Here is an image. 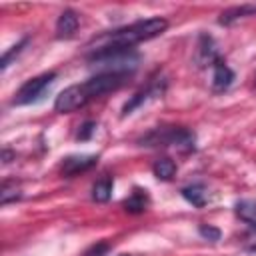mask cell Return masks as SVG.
<instances>
[{
  "label": "cell",
  "instance_id": "5",
  "mask_svg": "<svg viewBox=\"0 0 256 256\" xmlns=\"http://www.w3.org/2000/svg\"><path fill=\"white\" fill-rule=\"evenodd\" d=\"M86 104H88V100L84 98L80 84H72V86L64 88L56 96V100H54V112H58V114H70V112H76V110L84 108Z\"/></svg>",
  "mask_w": 256,
  "mask_h": 256
},
{
  "label": "cell",
  "instance_id": "19",
  "mask_svg": "<svg viewBox=\"0 0 256 256\" xmlns=\"http://www.w3.org/2000/svg\"><path fill=\"white\" fill-rule=\"evenodd\" d=\"M198 234H200L204 240H208V242H218V240L222 238L220 228H216V226H212V224H200V226H198Z\"/></svg>",
  "mask_w": 256,
  "mask_h": 256
},
{
  "label": "cell",
  "instance_id": "23",
  "mask_svg": "<svg viewBox=\"0 0 256 256\" xmlns=\"http://www.w3.org/2000/svg\"><path fill=\"white\" fill-rule=\"evenodd\" d=\"M122 256H130V254H122Z\"/></svg>",
  "mask_w": 256,
  "mask_h": 256
},
{
  "label": "cell",
  "instance_id": "22",
  "mask_svg": "<svg viewBox=\"0 0 256 256\" xmlns=\"http://www.w3.org/2000/svg\"><path fill=\"white\" fill-rule=\"evenodd\" d=\"M14 158H16V152H12L10 148H4V150H2V164H4V166L10 164Z\"/></svg>",
  "mask_w": 256,
  "mask_h": 256
},
{
  "label": "cell",
  "instance_id": "9",
  "mask_svg": "<svg viewBox=\"0 0 256 256\" xmlns=\"http://www.w3.org/2000/svg\"><path fill=\"white\" fill-rule=\"evenodd\" d=\"M80 26V16L72 8H64L56 20V38L58 40H70L74 38L76 30Z\"/></svg>",
  "mask_w": 256,
  "mask_h": 256
},
{
  "label": "cell",
  "instance_id": "11",
  "mask_svg": "<svg viewBox=\"0 0 256 256\" xmlns=\"http://www.w3.org/2000/svg\"><path fill=\"white\" fill-rule=\"evenodd\" d=\"M180 194L194 208H204L208 204V190H206V186L202 182H192V184L182 186L180 188Z\"/></svg>",
  "mask_w": 256,
  "mask_h": 256
},
{
  "label": "cell",
  "instance_id": "12",
  "mask_svg": "<svg viewBox=\"0 0 256 256\" xmlns=\"http://www.w3.org/2000/svg\"><path fill=\"white\" fill-rule=\"evenodd\" d=\"M254 14H256V4L232 6V8H226V10L218 16V24H220V26H230V24H234L236 20L246 18V16H254Z\"/></svg>",
  "mask_w": 256,
  "mask_h": 256
},
{
  "label": "cell",
  "instance_id": "14",
  "mask_svg": "<svg viewBox=\"0 0 256 256\" xmlns=\"http://www.w3.org/2000/svg\"><path fill=\"white\" fill-rule=\"evenodd\" d=\"M234 214L244 222L248 224L250 228H256V200H250V198H242L234 204Z\"/></svg>",
  "mask_w": 256,
  "mask_h": 256
},
{
  "label": "cell",
  "instance_id": "4",
  "mask_svg": "<svg viewBox=\"0 0 256 256\" xmlns=\"http://www.w3.org/2000/svg\"><path fill=\"white\" fill-rule=\"evenodd\" d=\"M166 88H168V78L158 70L156 74H152V76L148 78L146 86H142L138 92H134V94L124 102V106H122V118L130 116V114H132L136 108H140L142 104H146V102H150V100H154V98L164 96Z\"/></svg>",
  "mask_w": 256,
  "mask_h": 256
},
{
  "label": "cell",
  "instance_id": "20",
  "mask_svg": "<svg viewBox=\"0 0 256 256\" xmlns=\"http://www.w3.org/2000/svg\"><path fill=\"white\" fill-rule=\"evenodd\" d=\"M108 252H110V244L104 242V240H100V242L92 244L90 248H86L82 256H106Z\"/></svg>",
  "mask_w": 256,
  "mask_h": 256
},
{
  "label": "cell",
  "instance_id": "18",
  "mask_svg": "<svg viewBox=\"0 0 256 256\" xmlns=\"http://www.w3.org/2000/svg\"><path fill=\"white\" fill-rule=\"evenodd\" d=\"M96 128H98V124H96L94 120H84V122L78 126V132H76V140H78V142H88V140L94 136Z\"/></svg>",
  "mask_w": 256,
  "mask_h": 256
},
{
  "label": "cell",
  "instance_id": "1",
  "mask_svg": "<svg viewBox=\"0 0 256 256\" xmlns=\"http://www.w3.org/2000/svg\"><path fill=\"white\" fill-rule=\"evenodd\" d=\"M168 30V20L162 16H152V18H142L132 24L106 30L98 36H94L88 42V50L94 48H134L140 42L152 40Z\"/></svg>",
  "mask_w": 256,
  "mask_h": 256
},
{
  "label": "cell",
  "instance_id": "15",
  "mask_svg": "<svg viewBox=\"0 0 256 256\" xmlns=\"http://www.w3.org/2000/svg\"><path fill=\"white\" fill-rule=\"evenodd\" d=\"M176 170H178L176 162L168 156H162V158L154 160V164H152V172L160 182H170L176 176Z\"/></svg>",
  "mask_w": 256,
  "mask_h": 256
},
{
  "label": "cell",
  "instance_id": "17",
  "mask_svg": "<svg viewBox=\"0 0 256 256\" xmlns=\"http://www.w3.org/2000/svg\"><path fill=\"white\" fill-rule=\"evenodd\" d=\"M28 44H30V36L26 34V36H24L20 42H16L14 46H10V48H8V50L2 54L0 68H2V70H6V68H8V66H10V64H12V62H14V60H16V58H18V56L24 52V48H26Z\"/></svg>",
  "mask_w": 256,
  "mask_h": 256
},
{
  "label": "cell",
  "instance_id": "8",
  "mask_svg": "<svg viewBox=\"0 0 256 256\" xmlns=\"http://www.w3.org/2000/svg\"><path fill=\"white\" fill-rule=\"evenodd\" d=\"M236 80V74L234 70L226 64V60L220 56L214 64H212V90L214 92H226Z\"/></svg>",
  "mask_w": 256,
  "mask_h": 256
},
{
  "label": "cell",
  "instance_id": "16",
  "mask_svg": "<svg viewBox=\"0 0 256 256\" xmlns=\"http://www.w3.org/2000/svg\"><path fill=\"white\" fill-rule=\"evenodd\" d=\"M22 198V188H20V182H16V178H6L2 182V188H0V204L6 206L10 202H16Z\"/></svg>",
  "mask_w": 256,
  "mask_h": 256
},
{
  "label": "cell",
  "instance_id": "2",
  "mask_svg": "<svg viewBox=\"0 0 256 256\" xmlns=\"http://www.w3.org/2000/svg\"><path fill=\"white\" fill-rule=\"evenodd\" d=\"M136 144L142 148H178L180 152L188 154L196 150V132L186 126L162 124L142 134Z\"/></svg>",
  "mask_w": 256,
  "mask_h": 256
},
{
  "label": "cell",
  "instance_id": "13",
  "mask_svg": "<svg viewBox=\"0 0 256 256\" xmlns=\"http://www.w3.org/2000/svg\"><path fill=\"white\" fill-rule=\"evenodd\" d=\"M112 190H114V178L110 174H104L92 184V200L104 204L112 198Z\"/></svg>",
  "mask_w": 256,
  "mask_h": 256
},
{
  "label": "cell",
  "instance_id": "6",
  "mask_svg": "<svg viewBox=\"0 0 256 256\" xmlns=\"http://www.w3.org/2000/svg\"><path fill=\"white\" fill-rule=\"evenodd\" d=\"M98 158H100L98 154H70L60 162V176L74 178L82 172H88L98 164Z\"/></svg>",
  "mask_w": 256,
  "mask_h": 256
},
{
  "label": "cell",
  "instance_id": "24",
  "mask_svg": "<svg viewBox=\"0 0 256 256\" xmlns=\"http://www.w3.org/2000/svg\"><path fill=\"white\" fill-rule=\"evenodd\" d=\"M254 84H256V76H254Z\"/></svg>",
  "mask_w": 256,
  "mask_h": 256
},
{
  "label": "cell",
  "instance_id": "3",
  "mask_svg": "<svg viewBox=\"0 0 256 256\" xmlns=\"http://www.w3.org/2000/svg\"><path fill=\"white\" fill-rule=\"evenodd\" d=\"M58 72L56 70H48L42 72L30 80H26L14 94V98L10 100V106H30V104H38L44 100L46 92L52 88V84L56 82Z\"/></svg>",
  "mask_w": 256,
  "mask_h": 256
},
{
  "label": "cell",
  "instance_id": "7",
  "mask_svg": "<svg viewBox=\"0 0 256 256\" xmlns=\"http://www.w3.org/2000/svg\"><path fill=\"white\" fill-rule=\"evenodd\" d=\"M218 58H220V52H218L216 40L208 32H200L198 42H196V50H194V64H196V68H208Z\"/></svg>",
  "mask_w": 256,
  "mask_h": 256
},
{
  "label": "cell",
  "instance_id": "10",
  "mask_svg": "<svg viewBox=\"0 0 256 256\" xmlns=\"http://www.w3.org/2000/svg\"><path fill=\"white\" fill-rule=\"evenodd\" d=\"M150 206V194L142 186H134L132 192L122 200V208L128 214H142Z\"/></svg>",
  "mask_w": 256,
  "mask_h": 256
},
{
  "label": "cell",
  "instance_id": "21",
  "mask_svg": "<svg viewBox=\"0 0 256 256\" xmlns=\"http://www.w3.org/2000/svg\"><path fill=\"white\" fill-rule=\"evenodd\" d=\"M244 250H246V252H256V228H252V232L246 236V240H244Z\"/></svg>",
  "mask_w": 256,
  "mask_h": 256
}]
</instances>
